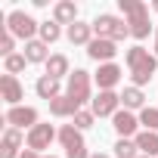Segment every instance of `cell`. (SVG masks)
Listing matches in <instances>:
<instances>
[{"instance_id":"6da1fadb","label":"cell","mask_w":158,"mask_h":158,"mask_svg":"<svg viewBox=\"0 0 158 158\" xmlns=\"http://www.w3.org/2000/svg\"><path fill=\"white\" fill-rule=\"evenodd\" d=\"M124 62H127V68H130V77H133V87H143V84H149L152 77H155V71H158V56L155 53H149L146 47H130L127 53H124Z\"/></svg>"},{"instance_id":"7a4b0ae2","label":"cell","mask_w":158,"mask_h":158,"mask_svg":"<svg viewBox=\"0 0 158 158\" xmlns=\"http://www.w3.org/2000/svg\"><path fill=\"white\" fill-rule=\"evenodd\" d=\"M118 6H121V13H124V19H127V25H130V37L146 40V37H149V31H152L149 6H146V3H139V0H118Z\"/></svg>"},{"instance_id":"3957f363","label":"cell","mask_w":158,"mask_h":158,"mask_svg":"<svg viewBox=\"0 0 158 158\" xmlns=\"http://www.w3.org/2000/svg\"><path fill=\"white\" fill-rule=\"evenodd\" d=\"M93 34L96 37H106V40H124L127 34H130V25H127V19H121V16H112V13H99L93 22Z\"/></svg>"},{"instance_id":"277c9868","label":"cell","mask_w":158,"mask_h":158,"mask_svg":"<svg viewBox=\"0 0 158 158\" xmlns=\"http://www.w3.org/2000/svg\"><path fill=\"white\" fill-rule=\"evenodd\" d=\"M6 31L13 34V37H22L25 44L28 40H34V34H40V22H34L28 13H22V10H13L10 16H6Z\"/></svg>"},{"instance_id":"5b68a950","label":"cell","mask_w":158,"mask_h":158,"mask_svg":"<svg viewBox=\"0 0 158 158\" xmlns=\"http://www.w3.org/2000/svg\"><path fill=\"white\" fill-rule=\"evenodd\" d=\"M65 96H68V99H74V102H77V109H81L84 102H93V99H90V71H84V68H74V71L68 74Z\"/></svg>"},{"instance_id":"8992f818","label":"cell","mask_w":158,"mask_h":158,"mask_svg":"<svg viewBox=\"0 0 158 158\" xmlns=\"http://www.w3.org/2000/svg\"><path fill=\"white\" fill-rule=\"evenodd\" d=\"M59 143L65 146V158H90L87 146H84V136L74 124H62L59 127Z\"/></svg>"},{"instance_id":"52a82bcc","label":"cell","mask_w":158,"mask_h":158,"mask_svg":"<svg viewBox=\"0 0 158 158\" xmlns=\"http://www.w3.org/2000/svg\"><path fill=\"white\" fill-rule=\"evenodd\" d=\"M121 93H115V90H99L96 96H93V102H90V112L96 115V118H106V115H118L121 109Z\"/></svg>"},{"instance_id":"ba28073f","label":"cell","mask_w":158,"mask_h":158,"mask_svg":"<svg viewBox=\"0 0 158 158\" xmlns=\"http://www.w3.org/2000/svg\"><path fill=\"white\" fill-rule=\"evenodd\" d=\"M3 121L10 124V127H16V130H22V127H37V109H31V106H16V109H10L6 115H3Z\"/></svg>"},{"instance_id":"9c48e42d","label":"cell","mask_w":158,"mask_h":158,"mask_svg":"<svg viewBox=\"0 0 158 158\" xmlns=\"http://www.w3.org/2000/svg\"><path fill=\"white\" fill-rule=\"evenodd\" d=\"M56 136H59V133L53 130V124H37V127H31V130H28L25 146H28V149H34V152H44V149H50V143H53Z\"/></svg>"},{"instance_id":"30bf717a","label":"cell","mask_w":158,"mask_h":158,"mask_svg":"<svg viewBox=\"0 0 158 158\" xmlns=\"http://www.w3.org/2000/svg\"><path fill=\"white\" fill-rule=\"evenodd\" d=\"M115 53H118V44H115V40H106V37H93V40L87 44V56H90L93 62H99V65L112 62V59H115Z\"/></svg>"},{"instance_id":"8fae6325","label":"cell","mask_w":158,"mask_h":158,"mask_svg":"<svg viewBox=\"0 0 158 158\" xmlns=\"http://www.w3.org/2000/svg\"><path fill=\"white\" fill-rule=\"evenodd\" d=\"M0 93H3V102H10V109H16V106L22 102V96H25L19 77H16V74H6V71L0 74Z\"/></svg>"},{"instance_id":"7c38bea8","label":"cell","mask_w":158,"mask_h":158,"mask_svg":"<svg viewBox=\"0 0 158 158\" xmlns=\"http://www.w3.org/2000/svg\"><path fill=\"white\" fill-rule=\"evenodd\" d=\"M112 127L118 130V136L121 139H130V136H136V127H139V118L133 115V112H127V109H121L115 118H112Z\"/></svg>"},{"instance_id":"4fadbf2b","label":"cell","mask_w":158,"mask_h":158,"mask_svg":"<svg viewBox=\"0 0 158 158\" xmlns=\"http://www.w3.org/2000/svg\"><path fill=\"white\" fill-rule=\"evenodd\" d=\"M121 65H115V62H106V65H99V71L93 74V81L99 84V90H115V84L121 81Z\"/></svg>"},{"instance_id":"5bb4252c","label":"cell","mask_w":158,"mask_h":158,"mask_svg":"<svg viewBox=\"0 0 158 158\" xmlns=\"http://www.w3.org/2000/svg\"><path fill=\"white\" fill-rule=\"evenodd\" d=\"M22 130H16V127H10L6 133H3V139H0V158H19L22 152Z\"/></svg>"},{"instance_id":"9a60e30c","label":"cell","mask_w":158,"mask_h":158,"mask_svg":"<svg viewBox=\"0 0 158 158\" xmlns=\"http://www.w3.org/2000/svg\"><path fill=\"white\" fill-rule=\"evenodd\" d=\"M53 22L68 25V28L77 22V6H74V0H59V3L53 6Z\"/></svg>"},{"instance_id":"2e32d148","label":"cell","mask_w":158,"mask_h":158,"mask_svg":"<svg viewBox=\"0 0 158 158\" xmlns=\"http://www.w3.org/2000/svg\"><path fill=\"white\" fill-rule=\"evenodd\" d=\"M65 37H68L74 47H87V44L93 40V25H87V22H81V19H77V22L65 31Z\"/></svg>"},{"instance_id":"e0dca14e","label":"cell","mask_w":158,"mask_h":158,"mask_svg":"<svg viewBox=\"0 0 158 158\" xmlns=\"http://www.w3.org/2000/svg\"><path fill=\"white\" fill-rule=\"evenodd\" d=\"M34 90H37V96L47 99V102H53L56 96H62V93H59V81H56V77H50V74H40V77H37Z\"/></svg>"},{"instance_id":"ac0fdd59","label":"cell","mask_w":158,"mask_h":158,"mask_svg":"<svg viewBox=\"0 0 158 158\" xmlns=\"http://www.w3.org/2000/svg\"><path fill=\"white\" fill-rule=\"evenodd\" d=\"M50 112H53L56 118H74L81 109H77V102H74V99H68V96L62 93V96H56V99L50 102Z\"/></svg>"},{"instance_id":"d6986e66","label":"cell","mask_w":158,"mask_h":158,"mask_svg":"<svg viewBox=\"0 0 158 158\" xmlns=\"http://www.w3.org/2000/svg\"><path fill=\"white\" fill-rule=\"evenodd\" d=\"M47 74H50V77H56V81L68 77V74H71V71H68V56H62V53H53V56L47 59Z\"/></svg>"},{"instance_id":"ffe728a7","label":"cell","mask_w":158,"mask_h":158,"mask_svg":"<svg viewBox=\"0 0 158 158\" xmlns=\"http://www.w3.org/2000/svg\"><path fill=\"white\" fill-rule=\"evenodd\" d=\"M136 139V149L143 152V155H158V133H152V130H143V133H136L133 136Z\"/></svg>"},{"instance_id":"44dd1931","label":"cell","mask_w":158,"mask_h":158,"mask_svg":"<svg viewBox=\"0 0 158 158\" xmlns=\"http://www.w3.org/2000/svg\"><path fill=\"white\" fill-rule=\"evenodd\" d=\"M25 59H28V62H44V65H47V59H50L47 44H44V40H28V44H25Z\"/></svg>"},{"instance_id":"7402d4cb","label":"cell","mask_w":158,"mask_h":158,"mask_svg":"<svg viewBox=\"0 0 158 158\" xmlns=\"http://www.w3.org/2000/svg\"><path fill=\"white\" fill-rule=\"evenodd\" d=\"M121 102H124V109L130 112V109H146L143 102H146V96H143V90L139 87H124V93H121Z\"/></svg>"},{"instance_id":"603a6c76","label":"cell","mask_w":158,"mask_h":158,"mask_svg":"<svg viewBox=\"0 0 158 158\" xmlns=\"http://www.w3.org/2000/svg\"><path fill=\"white\" fill-rule=\"evenodd\" d=\"M62 37V25L59 22H53V19H47V22H40V40L50 47V44H56Z\"/></svg>"},{"instance_id":"cb8c5ba5","label":"cell","mask_w":158,"mask_h":158,"mask_svg":"<svg viewBox=\"0 0 158 158\" xmlns=\"http://www.w3.org/2000/svg\"><path fill=\"white\" fill-rule=\"evenodd\" d=\"M25 65H28L25 53H13L10 59H3V68H6V74H19V71H25Z\"/></svg>"},{"instance_id":"d4e9b609","label":"cell","mask_w":158,"mask_h":158,"mask_svg":"<svg viewBox=\"0 0 158 158\" xmlns=\"http://www.w3.org/2000/svg\"><path fill=\"white\" fill-rule=\"evenodd\" d=\"M115 155L118 158H139L136 155V139H118L115 143Z\"/></svg>"},{"instance_id":"484cf974","label":"cell","mask_w":158,"mask_h":158,"mask_svg":"<svg viewBox=\"0 0 158 158\" xmlns=\"http://www.w3.org/2000/svg\"><path fill=\"white\" fill-rule=\"evenodd\" d=\"M139 124H146V130H152V133H158V109H143L139 112Z\"/></svg>"},{"instance_id":"4316f807","label":"cell","mask_w":158,"mask_h":158,"mask_svg":"<svg viewBox=\"0 0 158 158\" xmlns=\"http://www.w3.org/2000/svg\"><path fill=\"white\" fill-rule=\"evenodd\" d=\"M16 53V37L6 31V34H0V56H3V59H10Z\"/></svg>"},{"instance_id":"83f0119b","label":"cell","mask_w":158,"mask_h":158,"mask_svg":"<svg viewBox=\"0 0 158 158\" xmlns=\"http://www.w3.org/2000/svg\"><path fill=\"white\" fill-rule=\"evenodd\" d=\"M93 121H96V115H93V112H84V109L74 115V127H77V130H87V127H93Z\"/></svg>"},{"instance_id":"f1b7e54d","label":"cell","mask_w":158,"mask_h":158,"mask_svg":"<svg viewBox=\"0 0 158 158\" xmlns=\"http://www.w3.org/2000/svg\"><path fill=\"white\" fill-rule=\"evenodd\" d=\"M19 158H56V155H40V152H34V149H25Z\"/></svg>"},{"instance_id":"f546056e","label":"cell","mask_w":158,"mask_h":158,"mask_svg":"<svg viewBox=\"0 0 158 158\" xmlns=\"http://www.w3.org/2000/svg\"><path fill=\"white\" fill-rule=\"evenodd\" d=\"M155 56H158V25H155Z\"/></svg>"},{"instance_id":"4dcf8cb0","label":"cell","mask_w":158,"mask_h":158,"mask_svg":"<svg viewBox=\"0 0 158 158\" xmlns=\"http://www.w3.org/2000/svg\"><path fill=\"white\" fill-rule=\"evenodd\" d=\"M90 158H109V155H102V152H93V155H90Z\"/></svg>"},{"instance_id":"1f68e13d","label":"cell","mask_w":158,"mask_h":158,"mask_svg":"<svg viewBox=\"0 0 158 158\" xmlns=\"http://www.w3.org/2000/svg\"><path fill=\"white\" fill-rule=\"evenodd\" d=\"M152 10H155V13H158V0H155V3H152Z\"/></svg>"},{"instance_id":"d6a6232c","label":"cell","mask_w":158,"mask_h":158,"mask_svg":"<svg viewBox=\"0 0 158 158\" xmlns=\"http://www.w3.org/2000/svg\"><path fill=\"white\" fill-rule=\"evenodd\" d=\"M139 158H152V155H139Z\"/></svg>"}]
</instances>
